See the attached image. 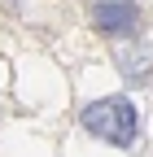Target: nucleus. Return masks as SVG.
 <instances>
[{"label": "nucleus", "mask_w": 153, "mask_h": 157, "mask_svg": "<svg viewBox=\"0 0 153 157\" xmlns=\"http://www.w3.org/2000/svg\"><path fill=\"white\" fill-rule=\"evenodd\" d=\"M79 122L92 140H105L114 148H131L136 135H140V109H136L131 96H101V101L83 105Z\"/></svg>", "instance_id": "nucleus-1"}, {"label": "nucleus", "mask_w": 153, "mask_h": 157, "mask_svg": "<svg viewBox=\"0 0 153 157\" xmlns=\"http://www.w3.org/2000/svg\"><path fill=\"white\" fill-rule=\"evenodd\" d=\"M92 26L109 39H136L140 31V5L136 0H96L92 5Z\"/></svg>", "instance_id": "nucleus-2"}, {"label": "nucleus", "mask_w": 153, "mask_h": 157, "mask_svg": "<svg viewBox=\"0 0 153 157\" xmlns=\"http://www.w3.org/2000/svg\"><path fill=\"white\" fill-rule=\"evenodd\" d=\"M114 66L127 83H149L153 74V44H140V39H118V48H114Z\"/></svg>", "instance_id": "nucleus-3"}]
</instances>
